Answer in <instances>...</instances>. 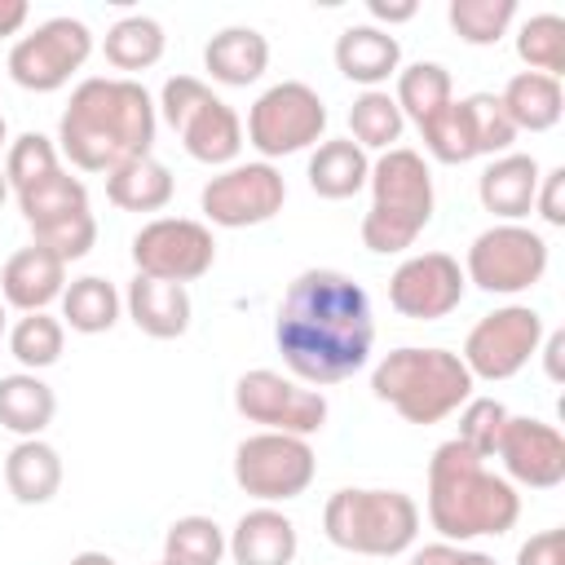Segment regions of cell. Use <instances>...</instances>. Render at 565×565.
I'll return each instance as SVG.
<instances>
[{
	"label": "cell",
	"instance_id": "1",
	"mask_svg": "<svg viewBox=\"0 0 565 565\" xmlns=\"http://www.w3.org/2000/svg\"><path fill=\"white\" fill-rule=\"evenodd\" d=\"M274 344L300 384L358 375L375 344V313L362 282L340 269H300L274 313Z\"/></svg>",
	"mask_w": 565,
	"mask_h": 565
},
{
	"label": "cell",
	"instance_id": "2",
	"mask_svg": "<svg viewBox=\"0 0 565 565\" xmlns=\"http://www.w3.org/2000/svg\"><path fill=\"white\" fill-rule=\"evenodd\" d=\"M159 110L150 93L128 75H93L75 84L57 119V154L79 172H115L128 159L150 154Z\"/></svg>",
	"mask_w": 565,
	"mask_h": 565
},
{
	"label": "cell",
	"instance_id": "3",
	"mask_svg": "<svg viewBox=\"0 0 565 565\" xmlns=\"http://www.w3.org/2000/svg\"><path fill=\"white\" fill-rule=\"evenodd\" d=\"M428 521L446 543H468L481 534H508L521 521V494L508 477L490 472L455 437L428 459Z\"/></svg>",
	"mask_w": 565,
	"mask_h": 565
},
{
	"label": "cell",
	"instance_id": "4",
	"mask_svg": "<svg viewBox=\"0 0 565 565\" xmlns=\"http://www.w3.org/2000/svg\"><path fill=\"white\" fill-rule=\"evenodd\" d=\"M371 207L362 216V247L375 256H393L415 247V238L433 221V172L419 150L393 146L371 163Z\"/></svg>",
	"mask_w": 565,
	"mask_h": 565
},
{
	"label": "cell",
	"instance_id": "5",
	"mask_svg": "<svg viewBox=\"0 0 565 565\" xmlns=\"http://www.w3.org/2000/svg\"><path fill=\"white\" fill-rule=\"evenodd\" d=\"M472 375L459 353L450 349H419L402 344L384 353L371 371V393L388 402L406 424H441L472 397Z\"/></svg>",
	"mask_w": 565,
	"mask_h": 565
},
{
	"label": "cell",
	"instance_id": "6",
	"mask_svg": "<svg viewBox=\"0 0 565 565\" xmlns=\"http://www.w3.org/2000/svg\"><path fill=\"white\" fill-rule=\"evenodd\" d=\"M322 534L353 556H402L419 534V503L406 490L344 486L322 508Z\"/></svg>",
	"mask_w": 565,
	"mask_h": 565
},
{
	"label": "cell",
	"instance_id": "7",
	"mask_svg": "<svg viewBox=\"0 0 565 565\" xmlns=\"http://www.w3.org/2000/svg\"><path fill=\"white\" fill-rule=\"evenodd\" d=\"M154 110L168 119V128L181 137V146H185V154L194 163L230 168L238 159V150H243V119L203 79H194V75L163 79Z\"/></svg>",
	"mask_w": 565,
	"mask_h": 565
},
{
	"label": "cell",
	"instance_id": "8",
	"mask_svg": "<svg viewBox=\"0 0 565 565\" xmlns=\"http://www.w3.org/2000/svg\"><path fill=\"white\" fill-rule=\"evenodd\" d=\"M18 212L31 230V243L49 247L53 256H62L66 265L88 256L97 243V221L88 207V185L79 177H71L66 168H57L53 177L18 190Z\"/></svg>",
	"mask_w": 565,
	"mask_h": 565
},
{
	"label": "cell",
	"instance_id": "9",
	"mask_svg": "<svg viewBox=\"0 0 565 565\" xmlns=\"http://www.w3.org/2000/svg\"><path fill=\"white\" fill-rule=\"evenodd\" d=\"M424 150L437 163H468L481 154H508V146L516 141L512 119L503 115L494 93H468L459 102H446L433 119L419 124Z\"/></svg>",
	"mask_w": 565,
	"mask_h": 565
},
{
	"label": "cell",
	"instance_id": "10",
	"mask_svg": "<svg viewBox=\"0 0 565 565\" xmlns=\"http://www.w3.org/2000/svg\"><path fill=\"white\" fill-rule=\"evenodd\" d=\"M318 477V455L309 437L291 433H252L234 446V481L243 494L260 503H287L300 499Z\"/></svg>",
	"mask_w": 565,
	"mask_h": 565
},
{
	"label": "cell",
	"instance_id": "11",
	"mask_svg": "<svg viewBox=\"0 0 565 565\" xmlns=\"http://www.w3.org/2000/svg\"><path fill=\"white\" fill-rule=\"evenodd\" d=\"M543 274H547V238L521 221H499L481 230L463 260V278L490 296L530 291Z\"/></svg>",
	"mask_w": 565,
	"mask_h": 565
},
{
	"label": "cell",
	"instance_id": "12",
	"mask_svg": "<svg viewBox=\"0 0 565 565\" xmlns=\"http://www.w3.org/2000/svg\"><path fill=\"white\" fill-rule=\"evenodd\" d=\"M322 132H327V106L318 88L300 79H282L265 88L247 110V141L265 163L318 146Z\"/></svg>",
	"mask_w": 565,
	"mask_h": 565
},
{
	"label": "cell",
	"instance_id": "13",
	"mask_svg": "<svg viewBox=\"0 0 565 565\" xmlns=\"http://www.w3.org/2000/svg\"><path fill=\"white\" fill-rule=\"evenodd\" d=\"M93 57V31L79 18H44L35 31L13 40L9 49V79L26 93H57L71 84L75 71Z\"/></svg>",
	"mask_w": 565,
	"mask_h": 565
},
{
	"label": "cell",
	"instance_id": "14",
	"mask_svg": "<svg viewBox=\"0 0 565 565\" xmlns=\"http://www.w3.org/2000/svg\"><path fill=\"white\" fill-rule=\"evenodd\" d=\"M234 411L247 424H260L265 433H291V437H309L327 424V397L269 366L243 371L234 380Z\"/></svg>",
	"mask_w": 565,
	"mask_h": 565
},
{
	"label": "cell",
	"instance_id": "15",
	"mask_svg": "<svg viewBox=\"0 0 565 565\" xmlns=\"http://www.w3.org/2000/svg\"><path fill=\"white\" fill-rule=\"evenodd\" d=\"M543 344V313L530 305H503L490 309L463 340V366L472 380H512Z\"/></svg>",
	"mask_w": 565,
	"mask_h": 565
},
{
	"label": "cell",
	"instance_id": "16",
	"mask_svg": "<svg viewBox=\"0 0 565 565\" xmlns=\"http://www.w3.org/2000/svg\"><path fill=\"white\" fill-rule=\"evenodd\" d=\"M287 203V181L274 163L256 159V163H230L221 168L203 194H199V207L212 225L221 230H247V225H265L282 212Z\"/></svg>",
	"mask_w": 565,
	"mask_h": 565
},
{
	"label": "cell",
	"instance_id": "17",
	"mask_svg": "<svg viewBox=\"0 0 565 565\" xmlns=\"http://www.w3.org/2000/svg\"><path fill=\"white\" fill-rule=\"evenodd\" d=\"M132 265L146 278L194 282L216 265V238L203 221L190 216H154L132 234Z\"/></svg>",
	"mask_w": 565,
	"mask_h": 565
},
{
	"label": "cell",
	"instance_id": "18",
	"mask_svg": "<svg viewBox=\"0 0 565 565\" xmlns=\"http://www.w3.org/2000/svg\"><path fill=\"white\" fill-rule=\"evenodd\" d=\"M463 291H468V278L450 252H415L388 278V305L415 322H437L455 313Z\"/></svg>",
	"mask_w": 565,
	"mask_h": 565
},
{
	"label": "cell",
	"instance_id": "19",
	"mask_svg": "<svg viewBox=\"0 0 565 565\" xmlns=\"http://www.w3.org/2000/svg\"><path fill=\"white\" fill-rule=\"evenodd\" d=\"M503 472L512 486H530V490H556L565 481V437L530 415H508L499 450Z\"/></svg>",
	"mask_w": 565,
	"mask_h": 565
},
{
	"label": "cell",
	"instance_id": "20",
	"mask_svg": "<svg viewBox=\"0 0 565 565\" xmlns=\"http://www.w3.org/2000/svg\"><path fill=\"white\" fill-rule=\"evenodd\" d=\"M62 291H66V260L40 243L18 247L0 269V300L13 305L18 313H44L53 300H62Z\"/></svg>",
	"mask_w": 565,
	"mask_h": 565
},
{
	"label": "cell",
	"instance_id": "21",
	"mask_svg": "<svg viewBox=\"0 0 565 565\" xmlns=\"http://www.w3.org/2000/svg\"><path fill=\"white\" fill-rule=\"evenodd\" d=\"M296 547H300L296 521L269 503L243 512L225 539V552L234 556V565H291Z\"/></svg>",
	"mask_w": 565,
	"mask_h": 565
},
{
	"label": "cell",
	"instance_id": "22",
	"mask_svg": "<svg viewBox=\"0 0 565 565\" xmlns=\"http://www.w3.org/2000/svg\"><path fill=\"white\" fill-rule=\"evenodd\" d=\"M124 309L132 318V327L150 340H177L190 331V291L181 282H163V278H146L137 274L124 291Z\"/></svg>",
	"mask_w": 565,
	"mask_h": 565
},
{
	"label": "cell",
	"instance_id": "23",
	"mask_svg": "<svg viewBox=\"0 0 565 565\" xmlns=\"http://www.w3.org/2000/svg\"><path fill=\"white\" fill-rule=\"evenodd\" d=\"M539 177H543V168H539L534 154L508 150V154L490 159L486 172L477 177V199H481V207H486L490 216H499V221H521V216L534 212Z\"/></svg>",
	"mask_w": 565,
	"mask_h": 565
},
{
	"label": "cell",
	"instance_id": "24",
	"mask_svg": "<svg viewBox=\"0 0 565 565\" xmlns=\"http://www.w3.org/2000/svg\"><path fill=\"white\" fill-rule=\"evenodd\" d=\"M335 71L362 88H380L384 79H393L402 71V44L393 31L384 26H344L335 35Z\"/></svg>",
	"mask_w": 565,
	"mask_h": 565
},
{
	"label": "cell",
	"instance_id": "25",
	"mask_svg": "<svg viewBox=\"0 0 565 565\" xmlns=\"http://www.w3.org/2000/svg\"><path fill=\"white\" fill-rule=\"evenodd\" d=\"M269 66V40L256 26H225L203 49V71L225 88H247Z\"/></svg>",
	"mask_w": 565,
	"mask_h": 565
},
{
	"label": "cell",
	"instance_id": "26",
	"mask_svg": "<svg viewBox=\"0 0 565 565\" xmlns=\"http://www.w3.org/2000/svg\"><path fill=\"white\" fill-rule=\"evenodd\" d=\"M499 106H503V115L512 119L516 132H547V128H556L561 115H565V88H561V79H552V75L516 71V75L503 84Z\"/></svg>",
	"mask_w": 565,
	"mask_h": 565
},
{
	"label": "cell",
	"instance_id": "27",
	"mask_svg": "<svg viewBox=\"0 0 565 565\" xmlns=\"http://www.w3.org/2000/svg\"><path fill=\"white\" fill-rule=\"evenodd\" d=\"M4 486L22 508H40L62 490V455L44 437H22L4 455Z\"/></svg>",
	"mask_w": 565,
	"mask_h": 565
},
{
	"label": "cell",
	"instance_id": "28",
	"mask_svg": "<svg viewBox=\"0 0 565 565\" xmlns=\"http://www.w3.org/2000/svg\"><path fill=\"white\" fill-rule=\"evenodd\" d=\"M371 177V159L358 141L335 137V141H318V150L309 154V190L318 199H353Z\"/></svg>",
	"mask_w": 565,
	"mask_h": 565
},
{
	"label": "cell",
	"instance_id": "29",
	"mask_svg": "<svg viewBox=\"0 0 565 565\" xmlns=\"http://www.w3.org/2000/svg\"><path fill=\"white\" fill-rule=\"evenodd\" d=\"M57 415V393L35 371L0 375V428L18 437H40Z\"/></svg>",
	"mask_w": 565,
	"mask_h": 565
},
{
	"label": "cell",
	"instance_id": "30",
	"mask_svg": "<svg viewBox=\"0 0 565 565\" xmlns=\"http://www.w3.org/2000/svg\"><path fill=\"white\" fill-rule=\"evenodd\" d=\"M106 199L119 212H163L172 203V172L154 154L128 159L106 172Z\"/></svg>",
	"mask_w": 565,
	"mask_h": 565
},
{
	"label": "cell",
	"instance_id": "31",
	"mask_svg": "<svg viewBox=\"0 0 565 565\" xmlns=\"http://www.w3.org/2000/svg\"><path fill=\"white\" fill-rule=\"evenodd\" d=\"M119 309H124V296L115 291L110 278L102 274H84V278H71L66 291H62V327L79 331V335H102L119 322Z\"/></svg>",
	"mask_w": 565,
	"mask_h": 565
},
{
	"label": "cell",
	"instance_id": "32",
	"mask_svg": "<svg viewBox=\"0 0 565 565\" xmlns=\"http://www.w3.org/2000/svg\"><path fill=\"white\" fill-rule=\"evenodd\" d=\"M163 49H168V35L150 13L119 18L102 40V53L115 71H150L163 57Z\"/></svg>",
	"mask_w": 565,
	"mask_h": 565
},
{
	"label": "cell",
	"instance_id": "33",
	"mask_svg": "<svg viewBox=\"0 0 565 565\" xmlns=\"http://www.w3.org/2000/svg\"><path fill=\"white\" fill-rule=\"evenodd\" d=\"M402 119H411L415 128L424 119H433L446 102H455V84H450V71L441 62H411L397 71V93H393Z\"/></svg>",
	"mask_w": 565,
	"mask_h": 565
},
{
	"label": "cell",
	"instance_id": "34",
	"mask_svg": "<svg viewBox=\"0 0 565 565\" xmlns=\"http://www.w3.org/2000/svg\"><path fill=\"white\" fill-rule=\"evenodd\" d=\"M402 128H406V119H402L393 93L366 88L362 97H353V106H349V132L353 137L349 141H358L362 150H393L402 141Z\"/></svg>",
	"mask_w": 565,
	"mask_h": 565
},
{
	"label": "cell",
	"instance_id": "35",
	"mask_svg": "<svg viewBox=\"0 0 565 565\" xmlns=\"http://www.w3.org/2000/svg\"><path fill=\"white\" fill-rule=\"evenodd\" d=\"M446 22L463 44L490 49L516 22V0H450L446 4Z\"/></svg>",
	"mask_w": 565,
	"mask_h": 565
},
{
	"label": "cell",
	"instance_id": "36",
	"mask_svg": "<svg viewBox=\"0 0 565 565\" xmlns=\"http://www.w3.org/2000/svg\"><path fill=\"white\" fill-rule=\"evenodd\" d=\"M62 349H66V327L49 309L44 313H22L9 331V353L22 362V371L40 375L44 366H53L62 358Z\"/></svg>",
	"mask_w": 565,
	"mask_h": 565
},
{
	"label": "cell",
	"instance_id": "37",
	"mask_svg": "<svg viewBox=\"0 0 565 565\" xmlns=\"http://www.w3.org/2000/svg\"><path fill=\"white\" fill-rule=\"evenodd\" d=\"M225 530L212 516H177L163 534V561L172 565H221Z\"/></svg>",
	"mask_w": 565,
	"mask_h": 565
},
{
	"label": "cell",
	"instance_id": "38",
	"mask_svg": "<svg viewBox=\"0 0 565 565\" xmlns=\"http://www.w3.org/2000/svg\"><path fill=\"white\" fill-rule=\"evenodd\" d=\"M516 57L530 71L561 79L565 75V18L561 13H534V18H525L521 31H516Z\"/></svg>",
	"mask_w": 565,
	"mask_h": 565
},
{
	"label": "cell",
	"instance_id": "39",
	"mask_svg": "<svg viewBox=\"0 0 565 565\" xmlns=\"http://www.w3.org/2000/svg\"><path fill=\"white\" fill-rule=\"evenodd\" d=\"M57 168H62V154L44 132H22L4 150V181H9L13 194L35 185V181H44V177H53Z\"/></svg>",
	"mask_w": 565,
	"mask_h": 565
},
{
	"label": "cell",
	"instance_id": "40",
	"mask_svg": "<svg viewBox=\"0 0 565 565\" xmlns=\"http://www.w3.org/2000/svg\"><path fill=\"white\" fill-rule=\"evenodd\" d=\"M503 424H508V406L499 397H468L459 406V433H455V441L468 446L477 459H494L499 437H503Z\"/></svg>",
	"mask_w": 565,
	"mask_h": 565
},
{
	"label": "cell",
	"instance_id": "41",
	"mask_svg": "<svg viewBox=\"0 0 565 565\" xmlns=\"http://www.w3.org/2000/svg\"><path fill=\"white\" fill-rule=\"evenodd\" d=\"M411 565H499L494 556L477 552V547H463V543H424L419 552H411Z\"/></svg>",
	"mask_w": 565,
	"mask_h": 565
},
{
	"label": "cell",
	"instance_id": "42",
	"mask_svg": "<svg viewBox=\"0 0 565 565\" xmlns=\"http://www.w3.org/2000/svg\"><path fill=\"white\" fill-rule=\"evenodd\" d=\"M534 212L547 225H565V168H547L534 190Z\"/></svg>",
	"mask_w": 565,
	"mask_h": 565
},
{
	"label": "cell",
	"instance_id": "43",
	"mask_svg": "<svg viewBox=\"0 0 565 565\" xmlns=\"http://www.w3.org/2000/svg\"><path fill=\"white\" fill-rule=\"evenodd\" d=\"M516 565H565V530H539L516 547Z\"/></svg>",
	"mask_w": 565,
	"mask_h": 565
},
{
	"label": "cell",
	"instance_id": "44",
	"mask_svg": "<svg viewBox=\"0 0 565 565\" xmlns=\"http://www.w3.org/2000/svg\"><path fill=\"white\" fill-rule=\"evenodd\" d=\"M366 13H371L375 22L397 26V22H411V18L419 13V4H415V0H366ZM375 22H371V26H375Z\"/></svg>",
	"mask_w": 565,
	"mask_h": 565
},
{
	"label": "cell",
	"instance_id": "45",
	"mask_svg": "<svg viewBox=\"0 0 565 565\" xmlns=\"http://www.w3.org/2000/svg\"><path fill=\"white\" fill-rule=\"evenodd\" d=\"M539 349H543V371H547V380H556V384H561V380H565V366H561V353H565V331H552V335H547Z\"/></svg>",
	"mask_w": 565,
	"mask_h": 565
},
{
	"label": "cell",
	"instance_id": "46",
	"mask_svg": "<svg viewBox=\"0 0 565 565\" xmlns=\"http://www.w3.org/2000/svg\"><path fill=\"white\" fill-rule=\"evenodd\" d=\"M26 18H31L26 0H0V35H18L26 26Z\"/></svg>",
	"mask_w": 565,
	"mask_h": 565
},
{
	"label": "cell",
	"instance_id": "47",
	"mask_svg": "<svg viewBox=\"0 0 565 565\" xmlns=\"http://www.w3.org/2000/svg\"><path fill=\"white\" fill-rule=\"evenodd\" d=\"M66 565H119L115 556H106V552H75Z\"/></svg>",
	"mask_w": 565,
	"mask_h": 565
},
{
	"label": "cell",
	"instance_id": "48",
	"mask_svg": "<svg viewBox=\"0 0 565 565\" xmlns=\"http://www.w3.org/2000/svg\"><path fill=\"white\" fill-rule=\"evenodd\" d=\"M0 150H9V128H4V115H0Z\"/></svg>",
	"mask_w": 565,
	"mask_h": 565
},
{
	"label": "cell",
	"instance_id": "49",
	"mask_svg": "<svg viewBox=\"0 0 565 565\" xmlns=\"http://www.w3.org/2000/svg\"><path fill=\"white\" fill-rule=\"evenodd\" d=\"M9 199V181H4V168H0V203Z\"/></svg>",
	"mask_w": 565,
	"mask_h": 565
},
{
	"label": "cell",
	"instance_id": "50",
	"mask_svg": "<svg viewBox=\"0 0 565 565\" xmlns=\"http://www.w3.org/2000/svg\"><path fill=\"white\" fill-rule=\"evenodd\" d=\"M0 340H4V300H0Z\"/></svg>",
	"mask_w": 565,
	"mask_h": 565
},
{
	"label": "cell",
	"instance_id": "51",
	"mask_svg": "<svg viewBox=\"0 0 565 565\" xmlns=\"http://www.w3.org/2000/svg\"><path fill=\"white\" fill-rule=\"evenodd\" d=\"M159 565H172V561H159Z\"/></svg>",
	"mask_w": 565,
	"mask_h": 565
}]
</instances>
